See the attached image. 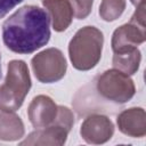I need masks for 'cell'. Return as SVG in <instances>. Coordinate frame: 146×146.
Segmentation results:
<instances>
[{"instance_id": "6da1fadb", "label": "cell", "mask_w": 146, "mask_h": 146, "mask_svg": "<svg viewBox=\"0 0 146 146\" xmlns=\"http://www.w3.org/2000/svg\"><path fill=\"white\" fill-rule=\"evenodd\" d=\"M49 14L38 6H24L2 24V40L16 54H32L50 39Z\"/></svg>"}, {"instance_id": "7a4b0ae2", "label": "cell", "mask_w": 146, "mask_h": 146, "mask_svg": "<svg viewBox=\"0 0 146 146\" xmlns=\"http://www.w3.org/2000/svg\"><path fill=\"white\" fill-rule=\"evenodd\" d=\"M104 44V35L95 26L80 29L68 44V55L73 66L79 71L94 68L100 57Z\"/></svg>"}, {"instance_id": "3957f363", "label": "cell", "mask_w": 146, "mask_h": 146, "mask_svg": "<svg viewBox=\"0 0 146 146\" xmlns=\"http://www.w3.org/2000/svg\"><path fill=\"white\" fill-rule=\"evenodd\" d=\"M30 88L31 78L25 62L18 59L9 62L6 80L0 86V110L16 112L22 106Z\"/></svg>"}, {"instance_id": "277c9868", "label": "cell", "mask_w": 146, "mask_h": 146, "mask_svg": "<svg viewBox=\"0 0 146 146\" xmlns=\"http://www.w3.org/2000/svg\"><path fill=\"white\" fill-rule=\"evenodd\" d=\"M96 89L103 98L117 104L129 102L136 92L135 83L129 75L116 68L107 70L99 75Z\"/></svg>"}, {"instance_id": "5b68a950", "label": "cell", "mask_w": 146, "mask_h": 146, "mask_svg": "<svg viewBox=\"0 0 146 146\" xmlns=\"http://www.w3.org/2000/svg\"><path fill=\"white\" fill-rule=\"evenodd\" d=\"M31 64L35 78L42 83L59 81L64 78L67 68L66 59L57 48H48L36 54L32 58Z\"/></svg>"}, {"instance_id": "8992f818", "label": "cell", "mask_w": 146, "mask_h": 146, "mask_svg": "<svg viewBox=\"0 0 146 146\" xmlns=\"http://www.w3.org/2000/svg\"><path fill=\"white\" fill-rule=\"evenodd\" d=\"M80 133L88 144H104L112 138L114 133V125L107 116L94 114L82 122Z\"/></svg>"}, {"instance_id": "52a82bcc", "label": "cell", "mask_w": 146, "mask_h": 146, "mask_svg": "<svg viewBox=\"0 0 146 146\" xmlns=\"http://www.w3.org/2000/svg\"><path fill=\"white\" fill-rule=\"evenodd\" d=\"M146 39V27L132 21L117 27L112 36L113 52H119L125 49L137 48Z\"/></svg>"}, {"instance_id": "ba28073f", "label": "cell", "mask_w": 146, "mask_h": 146, "mask_svg": "<svg viewBox=\"0 0 146 146\" xmlns=\"http://www.w3.org/2000/svg\"><path fill=\"white\" fill-rule=\"evenodd\" d=\"M58 112L55 102L44 95H39L32 99L27 108L30 122L34 128H42L54 123Z\"/></svg>"}, {"instance_id": "9c48e42d", "label": "cell", "mask_w": 146, "mask_h": 146, "mask_svg": "<svg viewBox=\"0 0 146 146\" xmlns=\"http://www.w3.org/2000/svg\"><path fill=\"white\" fill-rule=\"evenodd\" d=\"M119 130L133 138L146 135V113L141 107H131L121 112L116 119Z\"/></svg>"}, {"instance_id": "30bf717a", "label": "cell", "mask_w": 146, "mask_h": 146, "mask_svg": "<svg viewBox=\"0 0 146 146\" xmlns=\"http://www.w3.org/2000/svg\"><path fill=\"white\" fill-rule=\"evenodd\" d=\"M68 130L58 125L50 124L47 127H42V129H36L31 132L19 145H55L60 146L64 145L68 135Z\"/></svg>"}, {"instance_id": "8fae6325", "label": "cell", "mask_w": 146, "mask_h": 146, "mask_svg": "<svg viewBox=\"0 0 146 146\" xmlns=\"http://www.w3.org/2000/svg\"><path fill=\"white\" fill-rule=\"evenodd\" d=\"M43 7L48 10L52 27L56 32L65 31L73 18V10L70 0H42Z\"/></svg>"}, {"instance_id": "7c38bea8", "label": "cell", "mask_w": 146, "mask_h": 146, "mask_svg": "<svg viewBox=\"0 0 146 146\" xmlns=\"http://www.w3.org/2000/svg\"><path fill=\"white\" fill-rule=\"evenodd\" d=\"M24 136V124L14 112L0 113V140L14 141Z\"/></svg>"}, {"instance_id": "4fadbf2b", "label": "cell", "mask_w": 146, "mask_h": 146, "mask_svg": "<svg viewBox=\"0 0 146 146\" xmlns=\"http://www.w3.org/2000/svg\"><path fill=\"white\" fill-rule=\"evenodd\" d=\"M141 55L138 48H131V49H125L119 52H114L113 55V67L128 74L132 75L135 74L140 64Z\"/></svg>"}, {"instance_id": "5bb4252c", "label": "cell", "mask_w": 146, "mask_h": 146, "mask_svg": "<svg viewBox=\"0 0 146 146\" xmlns=\"http://www.w3.org/2000/svg\"><path fill=\"white\" fill-rule=\"evenodd\" d=\"M124 9L125 0H103L99 6V16L106 22H112L117 19Z\"/></svg>"}, {"instance_id": "9a60e30c", "label": "cell", "mask_w": 146, "mask_h": 146, "mask_svg": "<svg viewBox=\"0 0 146 146\" xmlns=\"http://www.w3.org/2000/svg\"><path fill=\"white\" fill-rule=\"evenodd\" d=\"M52 124H58L70 131L74 124V116L71 110L67 108L66 106H58L57 116Z\"/></svg>"}, {"instance_id": "2e32d148", "label": "cell", "mask_w": 146, "mask_h": 146, "mask_svg": "<svg viewBox=\"0 0 146 146\" xmlns=\"http://www.w3.org/2000/svg\"><path fill=\"white\" fill-rule=\"evenodd\" d=\"M92 0H70L73 16H75L78 19L86 18L92 8Z\"/></svg>"}, {"instance_id": "e0dca14e", "label": "cell", "mask_w": 146, "mask_h": 146, "mask_svg": "<svg viewBox=\"0 0 146 146\" xmlns=\"http://www.w3.org/2000/svg\"><path fill=\"white\" fill-rule=\"evenodd\" d=\"M23 0H0V18L5 17L13 8H15Z\"/></svg>"}, {"instance_id": "ac0fdd59", "label": "cell", "mask_w": 146, "mask_h": 146, "mask_svg": "<svg viewBox=\"0 0 146 146\" xmlns=\"http://www.w3.org/2000/svg\"><path fill=\"white\" fill-rule=\"evenodd\" d=\"M130 1H131V3H132L133 6H136V7L139 6L140 3H144V2H145V0H130Z\"/></svg>"}, {"instance_id": "d6986e66", "label": "cell", "mask_w": 146, "mask_h": 146, "mask_svg": "<svg viewBox=\"0 0 146 146\" xmlns=\"http://www.w3.org/2000/svg\"><path fill=\"white\" fill-rule=\"evenodd\" d=\"M0 78H1V55H0Z\"/></svg>"}]
</instances>
